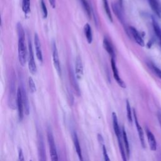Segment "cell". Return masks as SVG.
I'll return each mask as SVG.
<instances>
[{"label":"cell","instance_id":"obj_5","mask_svg":"<svg viewBox=\"0 0 161 161\" xmlns=\"http://www.w3.org/2000/svg\"><path fill=\"white\" fill-rule=\"evenodd\" d=\"M52 57H53V62L54 67L59 76H61L62 74V69L58 53V50L57 48V46L55 42L52 43Z\"/></svg>","mask_w":161,"mask_h":161},{"label":"cell","instance_id":"obj_32","mask_svg":"<svg viewBox=\"0 0 161 161\" xmlns=\"http://www.w3.org/2000/svg\"><path fill=\"white\" fill-rule=\"evenodd\" d=\"M50 5L53 8H55V0H48Z\"/></svg>","mask_w":161,"mask_h":161},{"label":"cell","instance_id":"obj_1","mask_svg":"<svg viewBox=\"0 0 161 161\" xmlns=\"http://www.w3.org/2000/svg\"><path fill=\"white\" fill-rule=\"evenodd\" d=\"M17 32L18 36V59L20 64L24 66L27 60V49L25 44V36L23 28L21 23L17 24Z\"/></svg>","mask_w":161,"mask_h":161},{"label":"cell","instance_id":"obj_11","mask_svg":"<svg viewBox=\"0 0 161 161\" xmlns=\"http://www.w3.org/2000/svg\"><path fill=\"white\" fill-rule=\"evenodd\" d=\"M72 138H73V142H74V147L75 148V151H76L77 156L79 158V160L80 161H84L83 156H82V150H81V148H80V143H79V138H78V136H77V135L76 132H73Z\"/></svg>","mask_w":161,"mask_h":161},{"label":"cell","instance_id":"obj_21","mask_svg":"<svg viewBox=\"0 0 161 161\" xmlns=\"http://www.w3.org/2000/svg\"><path fill=\"white\" fill-rule=\"evenodd\" d=\"M84 34L86 38V40L88 42V43H91L92 42V29L91 26L88 24L86 23L84 25Z\"/></svg>","mask_w":161,"mask_h":161},{"label":"cell","instance_id":"obj_10","mask_svg":"<svg viewBox=\"0 0 161 161\" xmlns=\"http://www.w3.org/2000/svg\"><path fill=\"white\" fill-rule=\"evenodd\" d=\"M145 131L150 148L152 151H155L157 149V142L155 136L147 127L145 128Z\"/></svg>","mask_w":161,"mask_h":161},{"label":"cell","instance_id":"obj_4","mask_svg":"<svg viewBox=\"0 0 161 161\" xmlns=\"http://www.w3.org/2000/svg\"><path fill=\"white\" fill-rule=\"evenodd\" d=\"M37 150H38V161H47L46 150L43 138L41 133L38 134L37 139Z\"/></svg>","mask_w":161,"mask_h":161},{"label":"cell","instance_id":"obj_8","mask_svg":"<svg viewBox=\"0 0 161 161\" xmlns=\"http://www.w3.org/2000/svg\"><path fill=\"white\" fill-rule=\"evenodd\" d=\"M111 69H112V71H113V76L114 79L116 80V81L117 82L118 84L123 88H125L126 87V84L124 82V81L120 78L119 75V72L116 67V64L115 62V60L114 58H111Z\"/></svg>","mask_w":161,"mask_h":161},{"label":"cell","instance_id":"obj_9","mask_svg":"<svg viewBox=\"0 0 161 161\" xmlns=\"http://www.w3.org/2000/svg\"><path fill=\"white\" fill-rule=\"evenodd\" d=\"M34 44H35V47L36 57L40 62H43V55H42L41 43H40V41L38 35L36 33L34 35Z\"/></svg>","mask_w":161,"mask_h":161},{"label":"cell","instance_id":"obj_30","mask_svg":"<svg viewBox=\"0 0 161 161\" xmlns=\"http://www.w3.org/2000/svg\"><path fill=\"white\" fill-rule=\"evenodd\" d=\"M151 67H152V69H153V70L154 71L155 74L157 75V77H158L161 79V70H160L159 68H158L157 67H156V66H155V65H153V64L152 65Z\"/></svg>","mask_w":161,"mask_h":161},{"label":"cell","instance_id":"obj_31","mask_svg":"<svg viewBox=\"0 0 161 161\" xmlns=\"http://www.w3.org/2000/svg\"><path fill=\"white\" fill-rule=\"evenodd\" d=\"M18 161H25L23 152L21 148H18Z\"/></svg>","mask_w":161,"mask_h":161},{"label":"cell","instance_id":"obj_14","mask_svg":"<svg viewBox=\"0 0 161 161\" xmlns=\"http://www.w3.org/2000/svg\"><path fill=\"white\" fill-rule=\"evenodd\" d=\"M21 90V94H22V98H23V102L24 105V110L25 113L26 115H29L30 113V105H29V101L28 98V95L26 93V90L25 89L24 87H20Z\"/></svg>","mask_w":161,"mask_h":161},{"label":"cell","instance_id":"obj_25","mask_svg":"<svg viewBox=\"0 0 161 161\" xmlns=\"http://www.w3.org/2000/svg\"><path fill=\"white\" fill-rule=\"evenodd\" d=\"M126 114H127V119L130 123H132L133 121V116L131 113V109L129 103V101L127 99L126 101Z\"/></svg>","mask_w":161,"mask_h":161},{"label":"cell","instance_id":"obj_12","mask_svg":"<svg viewBox=\"0 0 161 161\" xmlns=\"http://www.w3.org/2000/svg\"><path fill=\"white\" fill-rule=\"evenodd\" d=\"M117 140H118V147L119 149V152L121 155L122 160L123 161H128V158L126 156V150L125 148L124 143H123V136H122V133L121 135H119L116 136Z\"/></svg>","mask_w":161,"mask_h":161},{"label":"cell","instance_id":"obj_2","mask_svg":"<svg viewBox=\"0 0 161 161\" xmlns=\"http://www.w3.org/2000/svg\"><path fill=\"white\" fill-rule=\"evenodd\" d=\"M47 140H48V143L49 146V151H50L51 160L58 161V153L57 152L54 138H53L52 132L50 130H47Z\"/></svg>","mask_w":161,"mask_h":161},{"label":"cell","instance_id":"obj_24","mask_svg":"<svg viewBox=\"0 0 161 161\" xmlns=\"http://www.w3.org/2000/svg\"><path fill=\"white\" fill-rule=\"evenodd\" d=\"M152 25H153V28L155 33L156 36L158 38V39L160 41V43H161V28L155 19H153Z\"/></svg>","mask_w":161,"mask_h":161},{"label":"cell","instance_id":"obj_26","mask_svg":"<svg viewBox=\"0 0 161 161\" xmlns=\"http://www.w3.org/2000/svg\"><path fill=\"white\" fill-rule=\"evenodd\" d=\"M22 10L25 14L30 11V0H22Z\"/></svg>","mask_w":161,"mask_h":161},{"label":"cell","instance_id":"obj_7","mask_svg":"<svg viewBox=\"0 0 161 161\" xmlns=\"http://www.w3.org/2000/svg\"><path fill=\"white\" fill-rule=\"evenodd\" d=\"M133 117H134V120H135V126L137 130V132L138 134V136H139V139L140 141V143L142 147L145 148V137H144V133H143V130L142 128V126H140L138 118H137V116H136V113L135 111V109H133Z\"/></svg>","mask_w":161,"mask_h":161},{"label":"cell","instance_id":"obj_19","mask_svg":"<svg viewBox=\"0 0 161 161\" xmlns=\"http://www.w3.org/2000/svg\"><path fill=\"white\" fill-rule=\"evenodd\" d=\"M113 10L115 14V15L117 16V18L119 19L120 21L123 22V11H122V6L120 4H113L112 5Z\"/></svg>","mask_w":161,"mask_h":161},{"label":"cell","instance_id":"obj_27","mask_svg":"<svg viewBox=\"0 0 161 161\" xmlns=\"http://www.w3.org/2000/svg\"><path fill=\"white\" fill-rule=\"evenodd\" d=\"M28 86H29V89L31 92L33 93L36 91V85L35 84V82L33 80V79L30 77L28 78Z\"/></svg>","mask_w":161,"mask_h":161},{"label":"cell","instance_id":"obj_17","mask_svg":"<svg viewBox=\"0 0 161 161\" xmlns=\"http://www.w3.org/2000/svg\"><path fill=\"white\" fill-rule=\"evenodd\" d=\"M84 69L82 60L80 57H77L75 60V75L76 77L80 79L83 75Z\"/></svg>","mask_w":161,"mask_h":161},{"label":"cell","instance_id":"obj_16","mask_svg":"<svg viewBox=\"0 0 161 161\" xmlns=\"http://www.w3.org/2000/svg\"><path fill=\"white\" fill-rule=\"evenodd\" d=\"M148 3L154 13L159 17L161 18V6L158 0H148Z\"/></svg>","mask_w":161,"mask_h":161},{"label":"cell","instance_id":"obj_28","mask_svg":"<svg viewBox=\"0 0 161 161\" xmlns=\"http://www.w3.org/2000/svg\"><path fill=\"white\" fill-rule=\"evenodd\" d=\"M40 6H41V8H42V13H43V16L44 18H46L47 17V15H48V11H47L46 4H45L43 0L40 1Z\"/></svg>","mask_w":161,"mask_h":161},{"label":"cell","instance_id":"obj_20","mask_svg":"<svg viewBox=\"0 0 161 161\" xmlns=\"http://www.w3.org/2000/svg\"><path fill=\"white\" fill-rule=\"evenodd\" d=\"M103 47L104 49L106 50V52L110 55V56L112 57V58H114V50L113 48V46L109 40L106 38L104 37L103 39Z\"/></svg>","mask_w":161,"mask_h":161},{"label":"cell","instance_id":"obj_34","mask_svg":"<svg viewBox=\"0 0 161 161\" xmlns=\"http://www.w3.org/2000/svg\"><path fill=\"white\" fill-rule=\"evenodd\" d=\"M29 161H32V160H29Z\"/></svg>","mask_w":161,"mask_h":161},{"label":"cell","instance_id":"obj_23","mask_svg":"<svg viewBox=\"0 0 161 161\" xmlns=\"http://www.w3.org/2000/svg\"><path fill=\"white\" fill-rule=\"evenodd\" d=\"M102 1H103V3L104 9V11H105V12L107 14V16H108V19H109V21L112 23L113 22V18H112V15H111L110 8H109L108 0H102Z\"/></svg>","mask_w":161,"mask_h":161},{"label":"cell","instance_id":"obj_33","mask_svg":"<svg viewBox=\"0 0 161 161\" xmlns=\"http://www.w3.org/2000/svg\"><path fill=\"white\" fill-rule=\"evenodd\" d=\"M157 118H158V120L160 128H161V113L159 112L157 113Z\"/></svg>","mask_w":161,"mask_h":161},{"label":"cell","instance_id":"obj_3","mask_svg":"<svg viewBox=\"0 0 161 161\" xmlns=\"http://www.w3.org/2000/svg\"><path fill=\"white\" fill-rule=\"evenodd\" d=\"M28 69L31 74H35L36 72V65L34 58V53L33 50V46L30 38L28 39Z\"/></svg>","mask_w":161,"mask_h":161},{"label":"cell","instance_id":"obj_13","mask_svg":"<svg viewBox=\"0 0 161 161\" xmlns=\"http://www.w3.org/2000/svg\"><path fill=\"white\" fill-rule=\"evenodd\" d=\"M69 77H70V82H71V84L75 91V92H76V94L79 96L80 95V89H79V84L77 82V80H76V75L74 74L72 69H71V67L69 68Z\"/></svg>","mask_w":161,"mask_h":161},{"label":"cell","instance_id":"obj_15","mask_svg":"<svg viewBox=\"0 0 161 161\" xmlns=\"http://www.w3.org/2000/svg\"><path fill=\"white\" fill-rule=\"evenodd\" d=\"M130 31L133 37L134 38L135 40L136 41V42L141 47H143L145 45V43L142 37L138 33V31L134 27H132V26L130 27Z\"/></svg>","mask_w":161,"mask_h":161},{"label":"cell","instance_id":"obj_22","mask_svg":"<svg viewBox=\"0 0 161 161\" xmlns=\"http://www.w3.org/2000/svg\"><path fill=\"white\" fill-rule=\"evenodd\" d=\"M80 3H81L85 12L86 13V14L87 15V16L91 18L92 14V9L91 8V6H89L88 2L87 1V0H79Z\"/></svg>","mask_w":161,"mask_h":161},{"label":"cell","instance_id":"obj_6","mask_svg":"<svg viewBox=\"0 0 161 161\" xmlns=\"http://www.w3.org/2000/svg\"><path fill=\"white\" fill-rule=\"evenodd\" d=\"M16 105L18 108V118H19V120L21 121L23 119V113L25 111H24V105L23 102L21 90L20 87L18 89L17 93H16Z\"/></svg>","mask_w":161,"mask_h":161},{"label":"cell","instance_id":"obj_29","mask_svg":"<svg viewBox=\"0 0 161 161\" xmlns=\"http://www.w3.org/2000/svg\"><path fill=\"white\" fill-rule=\"evenodd\" d=\"M103 157H104V161H111V160L109 158V157L108 154L106 146L104 144L103 145Z\"/></svg>","mask_w":161,"mask_h":161},{"label":"cell","instance_id":"obj_18","mask_svg":"<svg viewBox=\"0 0 161 161\" xmlns=\"http://www.w3.org/2000/svg\"><path fill=\"white\" fill-rule=\"evenodd\" d=\"M122 136H123V143L125 146V148L126 150V153L128 159L130 158V145L128 142V139L127 136V134L126 132V130L124 128V126L122 127Z\"/></svg>","mask_w":161,"mask_h":161}]
</instances>
